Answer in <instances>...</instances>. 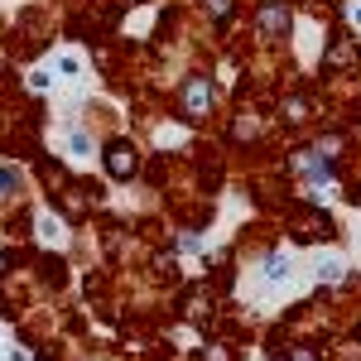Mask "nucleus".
<instances>
[{
    "label": "nucleus",
    "instance_id": "f257e3e1",
    "mask_svg": "<svg viewBox=\"0 0 361 361\" xmlns=\"http://www.w3.org/2000/svg\"><path fill=\"white\" fill-rule=\"evenodd\" d=\"M106 164H111L116 178H126V173L135 169V149H130V145H111V159H106Z\"/></svg>",
    "mask_w": 361,
    "mask_h": 361
},
{
    "label": "nucleus",
    "instance_id": "f03ea898",
    "mask_svg": "<svg viewBox=\"0 0 361 361\" xmlns=\"http://www.w3.org/2000/svg\"><path fill=\"white\" fill-rule=\"evenodd\" d=\"M284 20H289V15H284V5H279V0H270V5L260 10V29H265V34H275V29H284Z\"/></svg>",
    "mask_w": 361,
    "mask_h": 361
},
{
    "label": "nucleus",
    "instance_id": "7ed1b4c3",
    "mask_svg": "<svg viewBox=\"0 0 361 361\" xmlns=\"http://www.w3.org/2000/svg\"><path fill=\"white\" fill-rule=\"evenodd\" d=\"M212 102V92H207V82H188V111L202 116V106Z\"/></svg>",
    "mask_w": 361,
    "mask_h": 361
},
{
    "label": "nucleus",
    "instance_id": "20e7f679",
    "mask_svg": "<svg viewBox=\"0 0 361 361\" xmlns=\"http://www.w3.org/2000/svg\"><path fill=\"white\" fill-rule=\"evenodd\" d=\"M289 275V260L284 255H270V279H284Z\"/></svg>",
    "mask_w": 361,
    "mask_h": 361
},
{
    "label": "nucleus",
    "instance_id": "39448f33",
    "mask_svg": "<svg viewBox=\"0 0 361 361\" xmlns=\"http://www.w3.org/2000/svg\"><path fill=\"white\" fill-rule=\"evenodd\" d=\"M39 236H44V241H54V236H58V222H49V217H44V222H39Z\"/></svg>",
    "mask_w": 361,
    "mask_h": 361
},
{
    "label": "nucleus",
    "instance_id": "423d86ee",
    "mask_svg": "<svg viewBox=\"0 0 361 361\" xmlns=\"http://www.w3.org/2000/svg\"><path fill=\"white\" fill-rule=\"evenodd\" d=\"M15 188V169H0V193H10Z\"/></svg>",
    "mask_w": 361,
    "mask_h": 361
},
{
    "label": "nucleus",
    "instance_id": "0eeeda50",
    "mask_svg": "<svg viewBox=\"0 0 361 361\" xmlns=\"http://www.w3.org/2000/svg\"><path fill=\"white\" fill-rule=\"evenodd\" d=\"M347 15H352V25H361V0H357V5H347Z\"/></svg>",
    "mask_w": 361,
    "mask_h": 361
}]
</instances>
